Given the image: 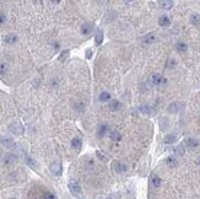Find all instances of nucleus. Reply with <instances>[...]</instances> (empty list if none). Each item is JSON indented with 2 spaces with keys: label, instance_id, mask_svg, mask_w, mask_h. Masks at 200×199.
Masks as SVG:
<instances>
[{
  "label": "nucleus",
  "instance_id": "nucleus-28",
  "mask_svg": "<svg viewBox=\"0 0 200 199\" xmlns=\"http://www.w3.org/2000/svg\"><path fill=\"white\" fill-rule=\"evenodd\" d=\"M190 22L191 23H199L200 22V15L199 14H193L190 17Z\"/></svg>",
  "mask_w": 200,
  "mask_h": 199
},
{
  "label": "nucleus",
  "instance_id": "nucleus-31",
  "mask_svg": "<svg viewBox=\"0 0 200 199\" xmlns=\"http://www.w3.org/2000/svg\"><path fill=\"white\" fill-rule=\"evenodd\" d=\"M6 73V65L5 64H0V75H4Z\"/></svg>",
  "mask_w": 200,
  "mask_h": 199
},
{
  "label": "nucleus",
  "instance_id": "nucleus-23",
  "mask_svg": "<svg viewBox=\"0 0 200 199\" xmlns=\"http://www.w3.org/2000/svg\"><path fill=\"white\" fill-rule=\"evenodd\" d=\"M25 159H26V163L30 166V167H32V168H36V167H37V162L33 160L31 156L26 155V156H25Z\"/></svg>",
  "mask_w": 200,
  "mask_h": 199
},
{
  "label": "nucleus",
  "instance_id": "nucleus-22",
  "mask_svg": "<svg viewBox=\"0 0 200 199\" xmlns=\"http://www.w3.org/2000/svg\"><path fill=\"white\" fill-rule=\"evenodd\" d=\"M15 161H16V157H15L14 155H11V154H7V155L4 157V162H5L6 165H12Z\"/></svg>",
  "mask_w": 200,
  "mask_h": 199
},
{
  "label": "nucleus",
  "instance_id": "nucleus-30",
  "mask_svg": "<svg viewBox=\"0 0 200 199\" xmlns=\"http://www.w3.org/2000/svg\"><path fill=\"white\" fill-rule=\"evenodd\" d=\"M97 156H98V159L99 160H101V161H108V157L107 156H103V155H101V153H99V151H97Z\"/></svg>",
  "mask_w": 200,
  "mask_h": 199
},
{
  "label": "nucleus",
  "instance_id": "nucleus-1",
  "mask_svg": "<svg viewBox=\"0 0 200 199\" xmlns=\"http://www.w3.org/2000/svg\"><path fill=\"white\" fill-rule=\"evenodd\" d=\"M69 189H70V192L72 193V195H75V197H81V195H82L81 187L79 186L78 182L70 181V182H69Z\"/></svg>",
  "mask_w": 200,
  "mask_h": 199
},
{
  "label": "nucleus",
  "instance_id": "nucleus-26",
  "mask_svg": "<svg viewBox=\"0 0 200 199\" xmlns=\"http://www.w3.org/2000/svg\"><path fill=\"white\" fill-rule=\"evenodd\" d=\"M109 138L113 140V142H119V140L122 139V134L119 131H112L109 134Z\"/></svg>",
  "mask_w": 200,
  "mask_h": 199
},
{
  "label": "nucleus",
  "instance_id": "nucleus-10",
  "mask_svg": "<svg viewBox=\"0 0 200 199\" xmlns=\"http://www.w3.org/2000/svg\"><path fill=\"white\" fill-rule=\"evenodd\" d=\"M177 159L176 157H173V156H171V157H168L167 160H166V165H167V167H170V168H176L177 167Z\"/></svg>",
  "mask_w": 200,
  "mask_h": 199
},
{
  "label": "nucleus",
  "instance_id": "nucleus-7",
  "mask_svg": "<svg viewBox=\"0 0 200 199\" xmlns=\"http://www.w3.org/2000/svg\"><path fill=\"white\" fill-rule=\"evenodd\" d=\"M93 31V25L90 23V22H86L81 26V33L82 35H90L91 32Z\"/></svg>",
  "mask_w": 200,
  "mask_h": 199
},
{
  "label": "nucleus",
  "instance_id": "nucleus-21",
  "mask_svg": "<svg viewBox=\"0 0 200 199\" xmlns=\"http://www.w3.org/2000/svg\"><path fill=\"white\" fill-rule=\"evenodd\" d=\"M111 94L109 92H107V91H103V92L99 95V101L101 102H107V101H109L111 100Z\"/></svg>",
  "mask_w": 200,
  "mask_h": 199
},
{
  "label": "nucleus",
  "instance_id": "nucleus-13",
  "mask_svg": "<svg viewBox=\"0 0 200 199\" xmlns=\"http://www.w3.org/2000/svg\"><path fill=\"white\" fill-rule=\"evenodd\" d=\"M176 142H177V135H174V134H167L163 139L164 144H173Z\"/></svg>",
  "mask_w": 200,
  "mask_h": 199
},
{
  "label": "nucleus",
  "instance_id": "nucleus-15",
  "mask_svg": "<svg viewBox=\"0 0 200 199\" xmlns=\"http://www.w3.org/2000/svg\"><path fill=\"white\" fill-rule=\"evenodd\" d=\"M120 107H122V103L118 101V100H113V101H111L109 102V108H111V111H118V110H120Z\"/></svg>",
  "mask_w": 200,
  "mask_h": 199
},
{
  "label": "nucleus",
  "instance_id": "nucleus-12",
  "mask_svg": "<svg viewBox=\"0 0 200 199\" xmlns=\"http://www.w3.org/2000/svg\"><path fill=\"white\" fill-rule=\"evenodd\" d=\"M71 146L72 149H75V151H80V149H81V139L80 138H74L72 139V142H71Z\"/></svg>",
  "mask_w": 200,
  "mask_h": 199
},
{
  "label": "nucleus",
  "instance_id": "nucleus-3",
  "mask_svg": "<svg viewBox=\"0 0 200 199\" xmlns=\"http://www.w3.org/2000/svg\"><path fill=\"white\" fill-rule=\"evenodd\" d=\"M9 129H10V131L14 133V134H19L20 135V134H22V133H23V128H22V126L19 122H12L10 124Z\"/></svg>",
  "mask_w": 200,
  "mask_h": 199
},
{
  "label": "nucleus",
  "instance_id": "nucleus-25",
  "mask_svg": "<svg viewBox=\"0 0 200 199\" xmlns=\"http://www.w3.org/2000/svg\"><path fill=\"white\" fill-rule=\"evenodd\" d=\"M95 41H96V44H97V46H99V44L102 43V41H103V32H102L101 30H98V31H97Z\"/></svg>",
  "mask_w": 200,
  "mask_h": 199
},
{
  "label": "nucleus",
  "instance_id": "nucleus-36",
  "mask_svg": "<svg viewBox=\"0 0 200 199\" xmlns=\"http://www.w3.org/2000/svg\"><path fill=\"white\" fill-rule=\"evenodd\" d=\"M174 63H176V62H174L173 59H170V60H168V66H170V68H172V66L174 65Z\"/></svg>",
  "mask_w": 200,
  "mask_h": 199
},
{
  "label": "nucleus",
  "instance_id": "nucleus-29",
  "mask_svg": "<svg viewBox=\"0 0 200 199\" xmlns=\"http://www.w3.org/2000/svg\"><path fill=\"white\" fill-rule=\"evenodd\" d=\"M174 151H176L177 155H183V154H184V145L179 144V145L176 147V150H174Z\"/></svg>",
  "mask_w": 200,
  "mask_h": 199
},
{
  "label": "nucleus",
  "instance_id": "nucleus-14",
  "mask_svg": "<svg viewBox=\"0 0 200 199\" xmlns=\"http://www.w3.org/2000/svg\"><path fill=\"white\" fill-rule=\"evenodd\" d=\"M16 41H17V37H16V35H14V33H10V35L4 37V42L7 43V44H12V43L16 42Z\"/></svg>",
  "mask_w": 200,
  "mask_h": 199
},
{
  "label": "nucleus",
  "instance_id": "nucleus-27",
  "mask_svg": "<svg viewBox=\"0 0 200 199\" xmlns=\"http://www.w3.org/2000/svg\"><path fill=\"white\" fill-rule=\"evenodd\" d=\"M160 123H161V129L162 130H166V129H167L168 128V121H167V118H161L160 119Z\"/></svg>",
  "mask_w": 200,
  "mask_h": 199
},
{
  "label": "nucleus",
  "instance_id": "nucleus-16",
  "mask_svg": "<svg viewBox=\"0 0 200 199\" xmlns=\"http://www.w3.org/2000/svg\"><path fill=\"white\" fill-rule=\"evenodd\" d=\"M139 111L143 113V114H149V115H151V114L155 112L152 107H150V106H141L140 108H139Z\"/></svg>",
  "mask_w": 200,
  "mask_h": 199
},
{
  "label": "nucleus",
  "instance_id": "nucleus-34",
  "mask_svg": "<svg viewBox=\"0 0 200 199\" xmlns=\"http://www.w3.org/2000/svg\"><path fill=\"white\" fill-rule=\"evenodd\" d=\"M91 55H92V51H91V49H87V51H86V58H87V59H90Z\"/></svg>",
  "mask_w": 200,
  "mask_h": 199
},
{
  "label": "nucleus",
  "instance_id": "nucleus-6",
  "mask_svg": "<svg viewBox=\"0 0 200 199\" xmlns=\"http://www.w3.org/2000/svg\"><path fill=\"white\" fill-rule=\"evenodd\" d=\"M182 108H183L182 103H179V102H173V103H171L170 107H168V112H170V113H173V114H176V113H178Z\"/></svg>",
  "mask_w": 200,
  "mask_h": 199
},
{
  "label": "nucleus",
  "instance_id": "nucleus-9",
  "mask_svg": "<svg viewBox=\"0 0 200 199\" xmlns=\"http://www.w3.org/2000/svg\"><path fill=\"white\" fill-rule=\"evenodd\" d=\"M158 23H160V26H162V27H167L171 25V20L166 15H162L161 17L158 19Z\"/></svg>",
  "mask_w": 200,
  "mask_h": 199
},
{
  "label": "nucleus",
  "instance_id": "nucleus-32",
  "mask_svg": "<svg viewBox=\"0 0 200 199\" xmlns=\"http://www.w3.org/2000/svg\"><path fill=\"white\" fill-rule=\"evenodd\" d=\"M44 199H55V197L52 193H46L44 194Z\"/></svg>",
  "mask_w": 200,
  "mask_h": 199
},
{
  "label": "nucleus",
  "instance_id": "nucleus-35",
  "mask_svg": "<svg viewBox=\"0 0 200 199\" xmlns=\"http://www.w3.org/2000/svg\"><path fill=\"white\" fill-rule=\"evenodd\" d=\"M68 53H69L68 51H65V52H63V53H62V57H60V60H63V59H64V58H66V55H68Z\"/></svg>",
  "mask_w": 200,
  "mask_h": 199
},
{
  "label": "nucleus",
  "instance_id": "nucleus-4",
  "mask_svg": "<svg viewBox=\"0 0 200 199\" xmlns=\"http://www.w3.org/2000/svg\"><path fill=\"white\" fill-rule=\"evenodd\" d=\"M51 171L54 176H60L62 175V165L59 162H52L51 163Z\"/></svg>",
  "mask_w": 200,
  "mask_h": 199
},
{
  "label": "nucleus",
  "instance_id": "nucleus-2",
  "mask_svg": "<svg viewBox=\"0 0 200 199\" xmlns=\"http://www.w3.org/2000/svg\"><path fill=\"white\" fill-rule=\"evenodd\" d=\"M0 143H1V145L4 146V147H6V149H9V150H12V149H15V146H16V144H15V142L11 139V138H1L0 139Z\"/></svg>",
  "mask_w": 200,
  "mask_h": 199
},
{
  "label": "nucleus",
  "instance_id": "nucleus-20",
  "mask_svg": "<svg viewBox=\"0 0 200 199\" xmlns=\"http://www.w3.org/2000/svg\"><path fill=\"white\" fill-rule=\"evenodd\" d=\"M154 41H155V35H154V33H149V35H146V36L144 37L143 42H144L145 44H151Z\"/></svg>",
  "mask_w": 200,
  "mask_h": 199
},
{
  "label": "nucleus",
  "instance_id": "nucleus-5",
  "mask_svg": "<svg viewBox=\"0 0 200 199\" xmlns=\"http://www.w3.org/2000/svg\"><path fill=\"white\" fill-rule=\"evenodd\" d=\"M127 168H128L127 165L123 163V162H118V161H117V162L113 163V170H114L117 173H124V172L127 171Z\"/></svg>",
  "mask_w": 200,
  "mask_h": 199
},
{
  "label": "nucleus",
  "instance_id": "nucleus-8",
  "mask_svg": "<svg viewBox=\"0 0 200 199\" xmlns=\"http://www.w3.org/2000/svg\"><path fill=\"white\" fill-rule=\"evenodd\" d=\"M161 183H162V178L158 176V175H152L151 176V186H152V188H158L161 186Z\"/></svg>",
  "mask_w": 200,
  "mask_h": 199
},
{
  "label": "nucleus",
  "instance_id": "nucleus-33",
  "mask_svg": "<svg viewBox=\"0 0 200 199\" xmlns=\"http://www.w3.org/2000/svg\"><path fill=\"white\" fill-rule=\"evenodd\" d=\"M6 21V16L4 14H0V25H3Z\"/></svg>",
  "mask_w": 200,
  "mask_h": 199
},
{
  "label": "nucleus",
  "instance_id": "nucleus-19",
  "mask_svg": "<svg viewBox=\"0 0 200 199\" xmlns=\"http://www.w3.org/2000/svg\"><path fill=\"white\" fill-rule=\"evenodd\" d=\"M186 145L188 147H196L199 145V142H198L196 139H194V138H188L186 140Z\"/></svg>",
  "mask_w": 200,
  "mask_h": 199
},
{
  "label": "nucleus",
  "instance_id": "nucleus-17",
  "mask_svg": "<svg viewBox=\"0 0 200 199\" xmlns=\"http://www.w3.org/2000/svg\"><path fill=\"white\" fill-rule=\"evenodd\" d=\"M158 4L161 5L162 9H166V10H170L171 7L173 6V1H171V0H163V1H158Z\"/></svg>",
  "mask_w": 200,
  "mask_h": 199
},
{
  "label": "nucleus",
  "instance_id": "nucleus-11",
  "mask_svg": "<svg viewBox=\"0 0 200 199\" xmlns=\"http://www.w3.org/2000/svg\"><path fill=\"white\" fill-rule=\"evenodd\" d=\"M151 81H152L154 85H161L163 79H162V76L160 75V74L155 73V74H152V76H151Z\"/></svg>",
  "mask_w": 200,
  "mask_h": 199
},
{
  "label": "nucleus",
  "instance_id": "nucleus-24",
  "mask_svg": "<svg viewBox=\"0 0 200 199\" xmlns=\"http://www.w3.org/2000/svg\"><path fill=\"white\" fill-rule=\"evenodd\" d=\"M176 49L179 52V53H186L187 52V49H188V47H187V44L186 43H183V42H179V43H177L176 44Z\"/></svg>",
  "mask_w": 200,
  "mask_h": 199
},
{
  "label": "nucleus",
  "instance_id": "nucleus-18",
  "mask_svg": "<svg viewBox=\"0 0 200 199\" xmlns=\"http://www.w3.org/2000/svg\"><path fill=\"white\" fill-rule=\"evenodd\" d=\"M107 131H108V126H107V124H101V126L98 127L97 134H98V137H99V138H102Z\"/></svg>",
  "mask_w": 200,
  "mask_h": 199
}]
</instances>
